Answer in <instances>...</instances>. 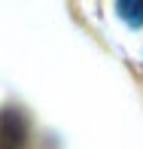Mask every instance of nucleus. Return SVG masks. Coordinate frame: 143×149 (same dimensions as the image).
I'll use <instances>...</instances> for the list:
<instances>
[{
  "mask_svg": "<svg viewBox=\"0 0 143 149\" xmlns=\"http://www.w3.org/2000/svg\"><path fill=\"white\" fill-rule=\"evenodd\" d=\"M116 12H119L122 22H128L131 28H140L143 24V0H119V3H116Z\"/></svg>",
  "mask_w": 143,
  "mask_h": 149,
  "instance_id": "nucleus-1",
  "label": "nucleus"
}]
</instances>
